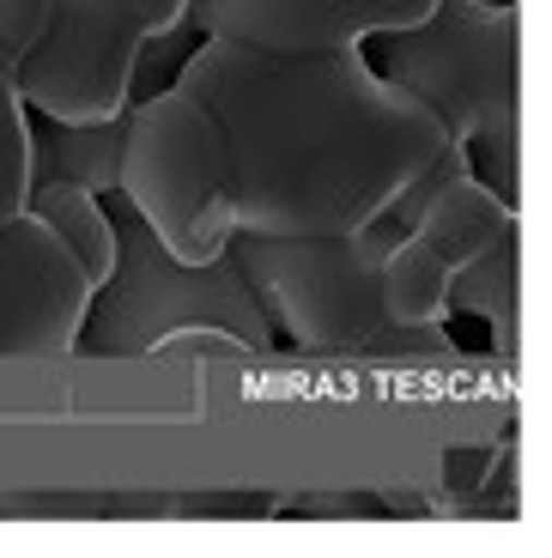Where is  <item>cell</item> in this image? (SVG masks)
I'll return each mask as SVG.
<instances>
[{
    "mask_svg": "<svg viewBox=\"0 0 552 558\" xmlns=\"http://www.w3.org/2000/svg\"><path fill=\"white\" fill-rule=\"evenodd\" d=\"M177 85L207 104L231 153L237 231L346 238L371 231L443 153V128L359 49H262L194 37Z\"/></svg>",
    "mask_w": 552,
    "mask_h": 558,
    "instance_id": "6da1fadb",
    "label": "cell"
},
{
    "mask_svg": "<svg viewBox=\"0 0 552 558\" xmlns=\"http://www.w3.org/2000/svg\"><path fill=\"white\" fill-rule=\"evenodd\" d=\"M371 43V68L437 116L492 195L523 207V0H431L419 25Z\"/></svg>",
    "mask_w": 552,
    "mask_h": 558,
    "instance_id": "7a4b0ae2",
    "label": "cell"
},
{
    "mask_svg": "<svg viewBox=\"0 0 552 558\" xmlns=\"http://www.w3.org/2000/svg\"><path fill=\"white\" fill-rule=\"evenodd\" d=\"M116 219V262L92 286V310L80 322V347L92 359H134V352H165L177 340H201L219 352H274L279 335L249 292L231 243L207 262H182L153 238L122 195H110Z\"/></svg>",
    "mask_w": 552,
    "mask_h": 558,
    "instance_id": "3957f363",
    "label": "cell"
},
{
    "mask_svg": "<svg viewBox=\"0 0 552 558\" xmlns=\"http://www.w3.org/2000/svg\"><path fill=\"white\" fill-rule=\"evenodd\" d=\"M116 195L182 262H207L237 238V189L225 134L207 116V104L189 98L177 80L128 104Z\"/></svg>",
    "mask_w": 552,
    "mask_h": 558,
    "instance_id": "277c9868",
    "label": "cell"
},
{
    "mask_svg": "<svg viewBox=\"0 0 552 558\" xmlns=\"http://www.w3.org/2000/svg\"><path fill=\"white\" fill-rule=\"evenodd\" d=\"M388 238H395V225L383 219L371 231H346V238L237 231L231 255L279 340L322 352V359H340V352H371L407 335L383 316V298H376V262H383Z\"/></svg>",
    "mask_w": 552,
    "mask_h": 558,
    "instance_id": "5b68a950",
    "label": "cell"
},
{
    "mask_svg": "<svg viewBox=\"0 0 552 558\" xmlns=\"http://www.w3.org/2000/svg\"><path fill=\"white\" fill-rule=\"evenodd\" d=\"M194 0H56L43 43L7 73L25 110L56 122H110L140 98L146 49L189 25Z\"/></svg>",
    "mask_w": 552,
    "mask_h": 558,
    "instance_id": "8992f818",
    "label": "cell"
},
{
    "mask_svg": "<svg viewBox=\"0 0 552 558\" xmlns=\"http://www.w3.org/2000/svg\"><path fill=\"white\" fill-rule=\"evenodd\" d=\"M92 310V274L37 219H0V359H68Z\"/></svg>",
    "mask_w": 552,
    "mask_h": 558,
    "instance_id": "52a82bcc",
    "label": "cell"
},
{
    "mask_svg": "<svg viewBox=\"0 0 552 558\" xmlns=\"http://www.w3.org/2000/svg\"><path fill=\"white\" fill-rule=\"evenodd\" d=\"M431 0H194L201 37H237L262 49H359L383 31H407Z\"/></svg>",
    "mask_w": 552,
    "mask_h": 558,
    "instance_id": "ba28073f",
    "label": "cell"
},
{
    "mask_svg": "<svg viewBox=\"0 0 552 558\" xmlns=\"http://www.w3.org/2000/svg\"><path fill=\"white\" fill-rule=\"evenodd\" d=\"M122 134H128V116H110V122H56V116L31 110V177L80 182V189H97V195H116Z\"/></svg>",
    "mask_w": 552,
    "mask_h": 558,
    "instance_id": "9c48e42d",
    "label": "cell"
},
{
    "mask_svg": "<svg viewBox=\"0 0 552 558\" xmlns=\"http://www.w3.org/2000/svg\"><path fill=\"white\" fill-rule=\"evenodd\" d=\"M449 279H456V267L443 262L425 238L395 231V238L383 243V262H376L383 316L395 322V328H443V322H449Z\"/></svg>",
    "mask_w": 552,
    "mask_h": 558,
    "instance_id": "30bf717a",
    "label": "cell"
},
{
    "mask_svg": "<svg viewBox=\"0 0 552 558\" xmlns=\"http://www.w3.org/2000/svg\"><path fill=\"white\" fill-rule=\"evenodd\" d=\"M468 310L473 322L492 328V347L516 364V322H523V225L504 231L485 255L456 267L449 279V316Z\"/></svg>",
    "mask_w": 552,
    "mask_h": 558,
    "instance_id": "8fae6325",
    "label": "cell"
},
{
    "mask_svg": "<svg viewBox=\"0 0 552 558\" xmlns=\"http://www.w3.org/2000/svg\"><path fill=\"white\" fill-rule=\"evenodd\" d=\"M25 213H37L49 231L73 250V262L92 274V286L110 274L116 262V219H110V195L80 189V182H37L25 201Z\"/></svg>",
    "mask_w": 552,
    "mask_h": 558,
    "instance_id": "7c38bea8",
    "label": "cell"
},
{
    "mask_svg": "<svg viewBox=\"0 0 552 558\" xmlns=\"http://www.w3.org/2000/svg\"><path fill=\"white\" fill-rule=\"evenodd\" d=\"M31 110L13 85L0 92V219L25 213L31 201Z\"/></svg>",
    "mask_w": 552,
    "mask_h": 558,
    "instance_id": "4fadbf2b",
    "label": "cell"
},
{
    "mask_svg": "<svg viewBox=\"0 0 552 558\" xmlns=\"http://www.w3.org/2000/svg\"><path fill=\"white\" fill-rule=\"evenodd\" d=\"M56 0H0V73H13L49 31Z\"/></svg>",
    "mask_w": 552,
    "mask_h": 558,
    "instance_id": "5bb4252c",
    "label": "cell"
},
{
    "mask_svg": "<svg viewBox=\"0 0 552 558\" xmlns=\"http://www.w3.org/2000/svg\"><path fill=\"white\" fill-rule=\"evenodd\" d=\"M0 92H7V73H0Z\"/></svg>",
    "mask_w": 552,
    "mask_h": 558,
    "instance_id": "9a60e30c",
    "label": "cell"
}]
</instances>
